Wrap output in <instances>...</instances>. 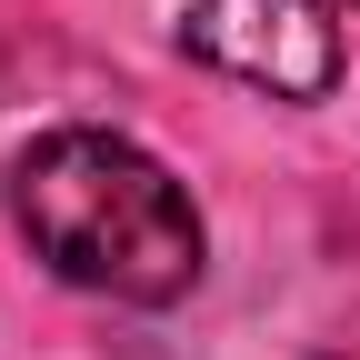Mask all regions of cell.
Returning a JSON list of instances; mask_svg holds the SVG:
<instances>
[{
	"mask_svg": "<svg viewBox=\"0 0 360 360\" xmlns=\"http://www.w3.org/2000/svg\"><path fill=\"white\" fill-rule=\"evenodd\" d=\"M11 231L30 240L51 281L120 300V310H170L210 270V231H200V200L180 191V170L101 120H60L20 141Z\"/></svg>",
	"mask_w": 360,
	"mask_h": 360,
	"instance_id": "1",
	"label": "cell"
},
{
	"mask_svg": "<svg viewBox=\"0 0 360 360\" xmlns=\"http://www.w3.org/2000/svg\"><path fill=\"white\" fill-rule=\"evenodd\" d=\"M180 51L300 110L340 80V0H180Z\"/></svg>",
	"mask_w": 360,
	"mask_h": 360,
	"instance_id": "2",
	"label": "cell"
},
{
	"mask_svg": "<svg viewBox=\"0 0 360 360\" xmlns=\"http://www.w3.org/2000/svg\"><path fill=\"white\" fill-rule=\"evenodd\" d=\"M340 11H360V0H340Z\"/></svg>",
	"mask_w": 360,
	"mask_h": 360,
	"instance_id": "3",
	"label": "cell"
}]
</instances>
